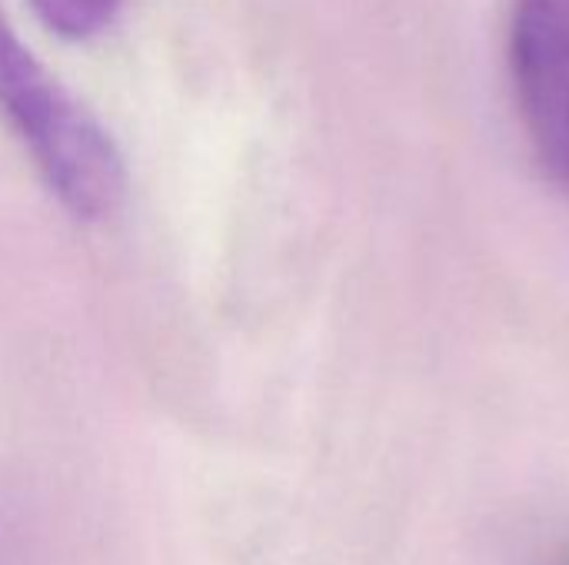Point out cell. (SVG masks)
<instances>
[{
  "instance_id": "cell-1",
  "label": "cell",
  "mask_w": 569,
  "mask_h": 565,
  "mask_svg": "<svg viewBox=\"0 0 569 565\" xmlns=\"http://www.w3.org/2000/svg\"><path fill=\"white\" fill-rule=\"evenodd\" d=\"M0 113L30 150L50 193L77 220H103L123 196L110 133L20 43L0 7Z\"/></svg>"
},
{
  "instance_id": "cell-2",
  "label": "cell",
  "mask_w": 569,
  "mask_h": 565,
  "mask_svg": "<svg viewBox=\"0 0 569 565\" xmlns=\"http://www.w3.org/2000/svg\"><path fill=\"white\" fill-rule=\"evenodd\" d=\"M510 77L537 160L569 186V0H513Z\"/></svg>"
},
{
  "instance_id": "cell-3",
  "label": "cell",
  "mask_w": 569,
  "mask_h": 565,
  "mask_svg": "<svg viewBox=\"0 0 569 565\" xmlns=\"http://www.w3.org/2000/svg\"><path fill=\"white\" fill-rule=\"evenodd\" d=\"M123 0H30L47 30L67 40H87L107 30Z\"/></svg>"
},
{
  "instance_id": "cell-4",
  "label": "cell",
  "mask_w": 569,
  "mask_h": 565,
  "mask_svg": "<svg viewBox=\"0 0 569 565\" xmlns=\"http://www.w3.org/2000/svg\"><path fill=\"white\" fill-rule=\"evenodd\" d=\"M557 565H569V553H567V556H563V559H560V563H557Z\"/></svg>"
}]
</instances>
